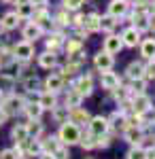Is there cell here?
<instances>
[{"mask_svg": "<svg viewBox=\"0 0 155 159\" xmlns=\"http://www.w3.org/2000/svg\"><path fill=\"white\" fill-rule=\"evenodd\" d=\"M60 134H58V138H60V142L64 144V147H70V144H77L79 142V138H81V127L77 125V123L72 121H64L60 123Z\"/></svg>", "mask_w": 155, "mask_h": 159, "instance_id": "obj_1", "label": "cell"}, {"mask_svg": "<svg viewBox=\"0 0 155 159\" xmlns=\"http://www.w3.org/2000/svg\"><path fill=\"white\" fill-rule=\"evenodd\" d=\"M24 98H19V96H13V93H9V96H4V98H2V102H0V108L4 110V112H7V115H9V117H11V115H17V112H19V110L24 108Z\"/></svg>", "mask_w": 155, "mask_h": 159, "instance_id": "obj_2", "label": "cell"}, {"mask_svg": "<svg viewBox=\"0 0 155 159\" xmlns=\"http://www.w3.org/2000/svg\"><path fill=\"white\" fill-rule=\"evenodd\" d=\"M132 112L134 115H147L149 110H151V98L149 96H144V93H132Z\"/></svg>", "mask_w": 155, "mask_h": 159, "instance_id": "obj_3", "label": "cell"}, {"mask_svg": "<svg viewBox=\"0 0 155 159\" xmlns=\"http://www.w3.org/2000/svg\"><path fill=\"white\" fill-rule=\"evenodd\" d=\"M87 127H89V134H94L96 138L98 136H104L108 134V119L106 117H102V115H98V117H92L89 119V123H87Z\"/></svg>", "mask_w": 155, "mask_h": 159, "instance_id": "obj_4", "label": "cell"}, {"mask_svg": "<svg viewBox=\"0 0 155 159\" xmlns=\"http://www.w3.org/2000/svg\"><path fill=\"white\" fill-rule=\"evenodd\" d=\"M32 55H34V45H32L30 40H21V43H17V45L13 47V57H15V60L28 61Z\"/></svg>", "mask_w": 155, "mask_h": 159, "instance_id": "obj_5", "label": "cell"}, {"mask_svg": "<svg viewBox=\"0 0 155 159\" xmlns=\"http://www.w3.org/2000/svg\"><path fill=\"white\" fill-rule=\"evenodd\" d=\"M74 89L83 96V98H87V96H92V91H94V81H92V76L89 74H83V76H79L77 81H74Z\"/></svg>", "mask_w": 155, "mask_h": 159, "instance_id": "obj_6", "label": "cell"}, {"mask_svg": "<svg viewBox=\"0 0 155 159\" xmlns=\"http://www.w3.org/2000/svg\"><path fill=\"white\" fill-rule=\"evenodd\" d=\"M32 21H34L43 32L47 30V28H51V17H49V13L43 9V7H36L34 9V13H32V17H30Z\"/></svg>", "mask_w": 155, "mask_h": 159, "instance_id": "obj_7", "label": "cell"}, {"mask_svg": "<svg viewBox=\"0 0 155 159\" xmlns=\"http://www.w3.org/2000/svg\"><path fill=\"white\" fill-rule=\"evenodd\" d=\"M94 64H96V68H98L100 72H104V70H110V68H113L115 60H113V55H110V53L100 51V53H96V55H94Z\"/></svg>", "mask_w": 155, "mask_h": 159, "instance_id": "obj_8", "label": "cell"}, {"mask_svg": "<svg viewBox=\"0 0 155 159\" xmlns=\"http://www.w3.org/2000/svg\"><path fill=\"white\" fill-rule=\"evenodd\" d=\"M87 34H96V32H100V15L98 13H89L87 17H83V24H81Z\"/></svg>", "mask_w": 155, "mask_h": 159, "instance_id": "obj_9", "label": "cell"}, {"mask_svg": "<svg viewBox=\"0 0 155 159\" xmlns=\"http://www.w3.org/2000/svg\"><path fill=\"white\" fill-rule=\"evenodd\" d=\"M123 134H125V140L130 142L132 147H134V144H140L144 140V134H143V129H140L138 125H128V127L123 129Z\"/></svg>", "mask_w": 155, "mask_h": 159, "instance_id": "obj_10", "label": "cell"}, {"mask_svg": "<svg viewBox=\"0 0 155 159\" xmlns=\"http://www.w3.org/2000/svg\"><path fill=\"white\" fill-rule=\"evenodd\" d=\"M100 83H102V87H104V89H108V91H113L115 87H119V85H121L119 76H117L115 72H110V70H104V72H100Z\"/></svg>", "mask_w": 155, "mask_h": 159, "instance_id": "obj_11", "label": "cell"}, {"mask_svg": "<svg viewBox=\"0 0 155 159\" xmlns=\"http://www.w3.org/2000/svg\"><path fill=\"white\" fill-rule=\"evenodd\" d=\"M130 9V2L128 0H113L110 4H108V15H113V17H123L125 13Z\"/></svg>", "mask_w": 155, "mask_h": 159, "instance_id": "obj_12", "label": "cell"}, {"mask_svg": "<svg viewBox=\"0 0 155 159\" xmlns=\"http://www.w3.org/2000/svg\"><path fill=\"white\" fill-rule=\"evenodd\" d=\"M89 112L85 108H81V106H77V108H70L68 110V121L77 123V125H81V123H89Z\"/></svg>", "mask_w": 155, "mask_h": 159, "instance_id": "obj_13", "label": "cell"}, {"mask_svg": "<svg viewBox=\"0 0 155 159\" xmlns=\"http://www.w3.org/2000/svg\"><path fill=\"white\" fill-rule=\"evenodd\" d=\"M121 43H123L125 47H136V45L140 43V32H138L136 28H128V30H123V34H121Z\"/></svg>", "mask_w": 155, "mask_h": 159, "instance_id": "obj_14", "label": "cell"}, {"mask_svg": "<svg viewBox=\"0 0 155 159\" xmlns=\"http://www.w3.org/2000/svg\"><path fill=\"white\" fill-rule=\"evenodd\" d=\"M121 47H123V43H121V36H115V34H108L104 38V51L110 53V55H115V53H119Z\"/></svg>", "mask_w": 155, "mask_h": 159, "instance_id": "obj_15", "label": "cell"}, {"mask_svg": "<svg viewBox=\"0 0 155 159\" xmlns=\"http://www.w3.org/2000/svg\"><path fill=\"white\" fill-rule=\"evenodd\" d=\"M45 85H47V91H53V93L62 91V87H64V74H49Z\"/></svg>", "mask_w": 155, "mask_h": 159, "instance_id": "obj_16", "label": "cell"}, {"mask_svg": "<svg viewBox=\"0 0 155 159\" xmlns=\"http://www.w3.org/2000/svg\"><path fill=\"white\" fill-rule=\"evenodd\" d=\"M108 127H115V129H125V127H128V115H125V112H121V110L113 112V117L108 119Z\"/></svg>", "mask_w": 155, "mask_h": 159, "instance_id": "obj_17", "label": "cell"}, {"mask_svg": "<svg viewBox=\"0 0 155 159\" xmlns=\"http://www.w3.org/2000/svg\"><path fill=\"white\" fill-rule=\"evenodd\" d=\"M83 104V96L72 87V89H68V96H66V102H64V106L70 110V108H77V106H81Z\"/></svg>", "mask_w": 155, "mask_h": 159, "instance_id": "obj_18", "label": "cell"}, {"mask_svg": "<svg viewBox=\"0 0 155 159\" xmlns=\"http://www.w3.org/2000/svg\"><path fill=\"white\" fill-rule=\"evenodd\" d=\"M132 21H134L132 28H136L138 32L149 30V13H134V15H132Z\"/></svg>", "mask_w": 155, "mask_h": 159, "instance_id": "obj_19", "label": "cell"}, {"mask_svg": "<svg viewBox=\"0 0 155 159\" xmlns=\"http://www.w3.org/2000/svg\"><path fill=\"white\" fill-rule=\"evenodd\" d=\"M19 21H21V19L17 17V13H7V15H4V17L0 19V28L9 32V30H15Z\"/></svg>", "mask_w": 155, "mask_h": 159, "instance_id": "obj_20", "label": "cell"}, {"mask_svg": "<svg viewBox=\"0 0 155 159\" xmlns=\"http://www.w3.org/2000/svg\"><path fill=\"white\" fill-rule=\"evenodd\" d=\"M140 55L144 60H153L155 57V38H147L140 43Z\"/></svg>", "mask_w": 155, "mask_h": 159, "instance_id": "obj_21", "label": "cell"}, {"mask_svg": "<svg viewBox=\"0 0 155 159\" xmlns=\"http://www.w3.org/2000/svg\"><path fill=\"white\" fill-rule=\"evenodd\" d=\"M45 45H47V51H51V53H58L60 51V47L64 45V36L62 34H49V38L45 40Z\"/></svg>", "mask_w": 155, "mask_h": 159, "instance_id": "obj_22", "label": "cell"}, {"mask_svg": "<svg viewBox=\"0 0 155 159\" xmlns=\"http://www.w3.org/2000/svg\"><path fill=\"white\" fill-rule=\"evenodd\" d=\"M38 104L43 106V110H51L55 104H58L55 93H53V91H43V93H40V98H38Z\"/></svg>", "mask_w": 155, "mask_h": 159, "instance_id": "obj_23", "label": "cell"}, {"mask_svg": "<svg viewBox=\"0 0 155 159\" xmlns=\"http://www.w3.org/2000/svg\"><path fill=\"white\" fill-rule=\"evenodd\" d=\"M21 110L28 115V119H40V115H43V106L38 102H28V104H24Z\"/></svg>", "mask_w": 155, "mask_h": 159, "instance_id": "obj_24", "label": "cell"}, {"mask_svg": "<svg viewBox=\"0 0 155 159\" xmlns=\"http://www.w3.org/2000/svg\"><path fill=\"white\" fill-rule=\"evenodd\" d=\"M40 34H43V30H40L34 21H30V24L24 28V38H26V40H30V43L36 40V38H40Z\"/></svg>", "mask_w": 155, "mask_h": 159, "instance_id": "obj_25", "label": "cell"}, {"mask_svg": "<svg viewBox=\"0 0 155 159\" xmlns=\"http://www.w3.org/2000/svg\"><path fill=\"white\" fill-rule=\"evenodd\" d=\"M34 4H32V2H24V4H17V17H19V19H30V17H32V13H34Z\"/></svg>", "mask_w": 155, "mask_h": 159, "instance_id": "obj_26", "label": "cell"}, {"mask_svg": "<svg viewBox=\"0 0 155 159\" xmlns=\"http://www.w3.org/2000/svg\"><path fill=\"white\" fill-rule=\"evenodd\" d=\"M115 25H117V17H113V15H104V17H100V32L104 30V32H113L115 30Z\"/></svg>", "mask_w": 155, "mask_h": 159, "instance_id": "obj_27", "label": "cell"}, {"mask_svg": "<svg viewBox=\"0 0 155 159\" xmlns=\"http://www.w3.org/2000/svg\"><path fill=\"white\" fill-rule=\"evenodd\" d=\"M38 64H40L43 68H53V66L58 64V57H55V53H51V51H45L43 55H38Z\"/></svg>", "mask_w": 155, "mask_h": 159, "instance_id": "obj_28", "label": "cell"}, {"mask_svg": "<svg viewBox=\"0 0 155 159\" xmlns=\"http://www.w3.org/2000/svg\"><path fill=\"white\" fill-rule=\"evenodd\" d=\"M26 129H28V136H32V138H40L43 134V125L38 123V119H30L26 123Z\"/></svg>", "mask_w": 155, "mask_h": 159, "instance_id": "obj_29", "label": "cell"}, {"mask_svg": "<svg viewBox=\"0 0 155 159\" xmlns=\"http://www.w3.org/2000/svg\"><path fill=\"white\" fill-rule=\"evenodd\" d=\"M79 144H81L83 148H87V151H92V148L98 147V138H96L94 134H89V132H87L85 136L81 134V138H79Z\"/></svg>", "mask_w": 155, "mask_h": 159, "instance_id": "obj_30", "label": "cell"}, {"mask_svg": "<svg viewBox=\"0 0 155 159\" xmlns=\"http://www.w3.org/2000/svg\"><path fill=\"white\" fill-rule=\"evenodd\" d=\"M128 159H149V151L143 148L140 144H134V147L128 151Z\"/></svg>", "mask_w": 155, "mask_h": 159, "instance_id": "obj_31", "label": "cell"}, {"mask_svg": "<svg viewBox=\"0 0 155 159\" xmlns=\"http://www.w3.org/2000/svg\"><path fill=\"white\" fill-rule=\"evenodd\" d=\"M40 144H43V153H53L62 142H60L58 136H51V138H47V140H40Z\"/></svg>", "mask_w": 155, "mask_h": 159, "instance_id": "obj_32", "label": "cell"}, {"mask_svg": "<svg viewBox=\"0 0 155 159\" xmlns=\"http://www.w3.org/2000/svg\"><path fill=\"white\" fill-rule=\"evenodd\" d=\"M125 74H128V79H140L143 76V64L140 61H132L130 66H128V70H125Z\"/></svg>", "mask_w": 155, "mask_h": 159, "instance_id": "obj_33", "label": "cell"}, {"mask_svg": "<svg viewBox=\"0 0 155 159\" xmlns=\"http://www.w3.org/2000/svg\"><path fill=\"white\" fill-rule=\"evenodd\" d=\"M51 115H53V119L58 123L68 121V108H66V106H58V104H55V106L51 108Z\"/></svg>", "mask_w": 155, "mask_h": 159, "instance_id": "obj_34", "label": "cell"}, {"mask_svg": "<svg viewBox=\"0 0 155 159\" xmlns=\"http://www.w3.org/2000/svg\"><path fill=\"white\" fill-rule=\"evenodd\" d=\"M15 85V79L11 74H0V93H9Z\"/></svg>", "mask_w": 155, "mask_h": 159, "instance_id": "obj_35", "label": "cell"}, {"mask_svg": "<svg viewBox=\"0 0 155 159\" xmlns=\"http://www.w3.org/2000/svg\"><path fill=\"white\" fill-rule=\"evenodd\" d=\"M11 138L15 142H24L26 138H28V129H26V125H15L11 132Z\"/></svg>", "mask_w": 155, "mask_h": 159, "instance_id": "obj_36", "label": "cell"}, {"mask_svg": "<svg viewBox=\"0 0 155 159\" xmlns=\"http://www.w3.org/2000/svg\"><path fill=\"white\" fill-rule=\"evenodd\" d=\"M66 51H68V55L83 51V43H81V38H70V40L66 43Z\"/></svg>", "mask_w": 155, "mask_h": 159, "instance_id": "obj_37", "label": "cell"}, {"mask_svg": "<svg viewBox=\"0 0 155 159\" xmlns=\"http://www.w3.org/2000/svg\"><path fill=\"white\" fill-rule=\"evenodd\" d=\"M143 79H144V81H153V79H155V57H153V60H149L147 66H143Z\"/></svg>", "mask_w": 155, "mask_h": 159, "instance_id": "obj_38", "label": "cell"}, {"mask_svg": "<svg viewBox=\"0 0 155 159\" xmlns=\"http://www.w3.org/2000/svg\"><path fill=\"white\" fill-rule=\"evenodd\" d=\"M19 155H24V151L19 147H15V148H4L2 153H0V159H17Z\"/></svg>", "mask_w": 155, "mask_h": 159, "instance_id": "obj_39", "label": "cell"}, {"mask_svg": "<svg viewBox=\"0 0 155 159\" xmlns=\"http://www.w3.org/2000/svg\"><path fill=\"white\" fill-rule=\"evenodd\" d=\"M144 85H147V81L143 76L140 79H132V85H130L132 93H144Z\"/></svg>", "mask_w": 155, "mask_h": 159, "instance_id": "obj_40", "label": "cell"}, {"mask_svg": "<svg viewBox=\"0 0 155 159\" xmlns=\"http://www.w3.org/2000/svg\"><path fill=\"white\" fill-rule=\"evenodd\" d=\"M85 4V0H64V9L66 11H77Z\"/></svg>", "mask_w": 155, "mask_h": 159, "instance_id": "obj_41", "label": "cell"}, {"mask_svg": "<svg viewBox=\"0 0 155 159\" xmlns=\"http://www.w3.org/2000/svg\"><path fill=\"white\" fill-rule=\"evenodd\" d=\"M79 70H81V64L74 60H68V64L64 66V72L66 74H74V72H79Z\"/></svg>", "mask_w": 155, "mask_h": 159, "instance_id": "obj_42", "label": "cell"}, {"mask_svg": "<svg viewBox=\"0 0 155 159\" xmlns=\"http://www.w3.org/2000/svg\"><path fill=\"white\" fill-rule=\"evenodd\" d=\"M113 96H115V100H117V102H123V100L128 98V96H130V93H128V89H125V87H115V89H113Z\"/></svg>", "mask_w": 155, "mask_h": 159, "instance_id": "obj_43", "label": "cell"}, {"mask_svg": "<svg viewBox=\"0 0 155 159\" xmlns=\"http://www.w3.org/2000/svg\"><path fill=\"white\" fill-rule=\"evenodd\" d=\"M55 24L58 25H68L70 24V15H68L66 11H60L58 15H55Z\"/></svg>", "mask_w": 155, "mask_h": 159, "instance_id": "obj_44", "label": "cell"}, {"mask_svg": "<svg viewBox=\"0 0 155 159\" xmlns=\"http://www.w3.org/2000/svg\"><path fill=\"white\" fill-rule=\"evenodd\" d=\"M24 87H26V91H36V89H38V79H36V76L26 79V81H24Z\"/></svg>", "mask_w": 155, "mask_h": 159, "instance_id": "obj_45", "label": "cell"}, {"mask_svg": "<svg viewBox=\"0 0 155 159\" xmlns=\"http://www.w3.org/2000/svg\"><path fill=\"white\" fill-rule=\"evenodd\" d=\"M51 155H53L55 159H68V148L64 147V144H60V147L55 148V151H53Z\"/></svg>", "mask_w": 155, "mask_h": 159, "instance_id": "obj_46", "label": "cell"}, {"mask_svg": "<svg viewBox=\"0 0 155 159\" xmlns=\"http://www.w3.org/2000/svg\"><path fill=\"white\" fill-rule=\"evenodd\" d=\"M108 144H110V138H108L106 134H104V136H98V147H100V148H106Z\"/></svg>", "mask_w": 155, "mask_h": 159, "instance_id": "obj_47", "label": "cell"}, {"mask_svg": "<svg viewBox=\"0 0 155 159\" xmlns=\"http://www.w3.org/2000/svg\"><path fill=\"white\" fill-rule=\"evenodd\" d=\"M149 30H153V32H155V13H153V15H149Z\"/></svg>", "mask_w": 155, "mask_h": 159, "instance_id": "obj_48", "label": "cell"}, {"mask_svg": "<svg viewBox=\"0 0 155 159\" xmlns=\"http://www.w3.org/2000/svg\"><path fill=\"white\" fill-rule=\"evenodd\" d=\"M7 119H9V115H7L4 110L0 108V125H2V123H7Z\"/></svg>", "mask_w": 155, "mask_h": 159, "instance_id": "obj_49", "label": "cell"}, {"mask_svg": "<svg viewBox=\"0 0 155 159\" xmlns=\"http://www.w3.org/2000/svg\"><path fill=\"white\" fill-rule=\"evenodd\" d=\"M34 7H43V4H47V0H30Z\"/></svg>", "mask_w": 155, "mask_h": 159, "instance_id": "obj_50", "label": "cell"}, {"mask_svg": "<svg viewBox=\"0 0 155 159\" xmlns=\"http://www.w3.org/2000/svg\"><path fill=\"white\" fill-rule=\"evenodd\" d=\"M40 159H55L51 153H40Z\"/></svg>", "mask_w": 155, "mask_h": 159, "instance_id": "obj_51", "label": "cell"}, {"mask_svg": "<svg viewBox=\"0 0 155 159\" xmlns=\"http://www.w3.org/2000/svg\"><path fill=\"white\" fill-rule=\"evenodd\" d=\"M149 157H155V142H153V147H151V151H149Z\"/></svg>", "mask_w": 155, "mask_h": 159, "instance_id": "obj_52", "label": "cell"}, {"mask_svg": "<svg viewBox=\"0 0 155 159\" xmlns=\"http://www.w3.org/2000/svg\"><path fill=\"white\" fill-rule=\"evenodd\" d=\"M15 4H24V2H30V0H13Z\"/></svg>", "mask_w": 155, "mask_h": 159, "instance_id": "obj_53", "label": "cell"}, {"mask_svg": "<svg viewBox=\"0 0 155 159\" xmlns=\"http://www.w3.org/2000/svg\"><path fill=\"white\" fill-rule=\"evenodd\" d=\"M17 159H26V157H24V155H19V157H17Z\"/></svg>", "mask_w": 155, "mask_h": 159, "instance_id": "obj_54", "label": "cell"}, {"mask_svg": "<svg viewBox=\"0 0 155 159\" xmlns=\"http://www.w3.org/2000/svg\"><path fill=\"white\" fill-rule=\"evenodd\" d=\"M2 2H13V0H2Z\"/></svg>", "mask_w": 155, "mask_h": 159, "instance_id": "obj_55", "label": "cell"}, {"mask_svg": "<svg viewBox=\"0 0 155 159\" xmlns=\"http://www.w3.org/2000/svg\"><path fill=\"white\" fill-rule=\"evenodd\" d=\"M0 68H2V61H0Z\"/></svg>", "mask_w": 155, "mask_h": 159, "instance_id": "obj_56", "label": "cell"}]
</instances>
